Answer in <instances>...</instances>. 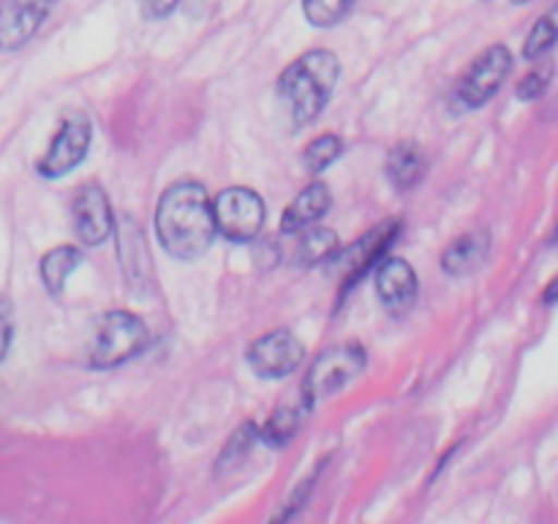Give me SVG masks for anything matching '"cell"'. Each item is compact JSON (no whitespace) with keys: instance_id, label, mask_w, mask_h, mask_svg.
I'll list each match as a JSON object with an SVG mask.
<instances>
[{"instance_id":"cell-11","label":"cell","mask_w":558,"mask_h":524,"mask_svg":"<svg viewBox=\"0 0 558 524\" xmlns=\"http://www.w3.org/2000/svg\"><path fill=\"white\" fill-rule=\"evenodd\" d=\"M71 218H74V233L82 246H101L114 229L107 191L98 183L80 186L71 200Z\"/></svg>"},{"instance_id":"cell-17","label":"cell","mask_w":558,"mask_h":524,"mask_svg":"<svg viewBox=\"0 0 558 524\" xmlns=\"http://www.w3.org/2000/svg\"><path fill=\"white\" fill-rule=\"evenodd\" d=\"M82 265V251L76 246H54L47 254L41 257V282L47 287L49 295H60L65 289V282H69L71 273Z\"/></svg>"},{"instance_id":"cell-9","label":"cell","mask_w":558,"mask_h":524,"mask_svg":"<svg viewBox=\"0 0 558 524\" xmlns=\"http://www.w3.org/2000/svg\"><path fill=\"white\" fill-rule=\"evenodd\" d=\"M303 355V342L289 327H276V331L256 338L245 358H248V366L254 369L256 377H262V380H281V377H289L298 369Z\"/></svg>"},{"instance_id":"cell-27","label":"cell","mask_w":558,"mask_h":524,"mask_svg":"<svg viewBox=\"0 0 558 524\" xmlns=\"http://www.w3.org/2000/svg\"><path fill=\"white\" fill-rule=\"evenodd\" d=\"M180 0H140V11L145 20H167L174 9H178Z\"/></svg>"},{"instance_id":"cell-19","label":"cell","mask_w":558,"mask_h":524,"mask_svg":"<svg viewBox=\"0 0 558 524\" xmlns=\"http://www.w3.org/2000/svg\"><path fill=\"white\" fill-rule=\"evenodd\" d=\"M298 240V260L303 265H319V262H327L338 251V235L336 229L319 227V224H311V227L300 229Z\"/></svg>"},{"instance_id":"cell-8","label":"cell","mask_w":558,"mask_h":524,"mask_svg":"<svg viewBox=\"0 0 558 524\" xmlns=\"http://www.w3.org/2000/svg\"><path fill=\"white\" fill-rule=\"evenodd\" d=\"M398 235H401V222L398 218H387L385 224H379L368 235L354 240L349 249L336 251L330 260H336V273L343 282V287H354V282H360L371 271V265L387 254V249L396 243Z\"/></svg>"},{"instance_id":"cell-23","label":"cell","mask_w":558,"mask_h":524,"mask_svg":"<svg viewBox=\"0 0 558 524\" xmlns=\"http://www.w3.org/2000/svg\"><path fill=\"white\" fill-rule=\"evenodd\" d=\"M556 44V11L550 9L548 14L539 16L537 25L532 27V33L526 36V44H523V55L529 60H543L545 55L554 49Z\"/></svg>"},{"instance_id":"cell-1","label":"cell","mask_w":558,"mask_h":524,"mask_svg":"<svg viewBox=\"0 0 558 524\" xmlns=\"http://www.w3.org/2000/svg\"><path fill=\"white\" fill-rule=\"evenodd\" d=\"M156 233L163 251L174 260L194 262L216 240V222L207 189L199 180H178L161 194L156 207Z\"/></svg>"},{"instance_id":"cell-6","label":"cell","mask_w":558,"mask_h":524,"mask_svg":"<svg viewBox=\"0 0 558 524\" xmlns=\"http://www.w3.org/2000/svg\"><path fill=\"white\" fill-rule=\"evenodd\" d=\"M90 140H93L90 118H87L82 109H74V112L65 115L63 123L58 126L52 142H49V147L44 151V156L38 158L36 172L47 180L63 178V175H69L71 169L80 167V164L85 162Z\"/></svg>"},{"instance_id":"cell-20","label":"cell","mask_w":558,"mask_h":524,"mask_svg":"<svg viewBox=\"0 0 558 524\" xmlns=\"http://www.w3.org/2000/svg\"><path fill=\"white\" fill-rule=\"evenodd\" d=\"M256 442H259V426L248 420V424L240 426V429L229 437L227 445H223L221 456H218V467H216L218 475L234 473V469L248 458V453L254 451Z\"/></svg>"},{"instance_id":"cell-16","label":"cell","mask_w":558,"mask_h":524,"mask_svg":"<svg viewBox=\"0 0 558 524\" xmlns=\"http://www.w3.org/2000/svg\"><path fill=\"white\" fill-rule=\"evenodd\" d=\"M387 180L396 191H412L420 180L428 172V158H425L423 147L414 142H398L390 153H387L385 164Z\"/></svg>"},{"instance_id":"cell-2","label":"cell","mask_w":558,"mask_h":524,"mask_svg":"<svg viewBox=\"0 0 558 524\" xmlns=\"http://www.w3.org/2000/svg\"><path fill=\"white\" fill-rule=\"evenodd\" d=\"M341 76V63L330 49H308L283 69L278 96L287 104L294 126H308L330 102Z\"/></svg>"},{"instance_id":"cell-3","label":"cell","mask_w":558,"mask_h":524,"mask_svg":"<svg viewBox=\"0 0 558 524\" xmlns=\"http://www.w3.org/2000/svg\"><path fill=\"white\" fill-rule=\"evenodd\" d=\"M147 347V325L140 314L125 309H112L98 317L93 327V342L87 349L90 369L107 371L129 364Z\"/></svg>"},{"instance_id":"cell-22","label":"cell","mask_w":558,"mask_h":524,"mask_svg":"<svg viewBox=\"0 0 558 524\" xmlns=\"http://www.w3.org/2000/svg\"><path fill=\"white\" fill-rule=\"evenodd\" d=\"M354 3L357 0H303V14L314 27H336L338 22L347 20Z\"/></svg>"},{"instance_id":"cell-26","label":"cell","mask_w":558,"mask_h":524,"mask_svg":"<svg viewBox=\"0 0 558 524\" xmlns=\"http://www.w3.org/2000/svg\"><path fill=\"white\" fill-rule=\"evenodd\" d=\"M311 489H314V475H311V478H305L303 484H300L298 489H294V495L287 500V508H283V511L278 513L276 519H292V516H298L300 508H303L305 500H308Z\"/></svg>"},{"instance_id":"cell-4","label":"cell","mask_w":558,"mask_h":524,"mask_svg":"<svg viewBox=\"0 0 558 524\" xmlns=\"http://www.w3.org/2000/svg\"><path fill=\"white\" fill-rule=\"evenodd\" d=\"M365 364H368L365 347H360V344H332L325 353L316 355L311 369L305 371L300 402L305 404V409H314L316 404L347 388L365 369Z\"/></svg>"},{"instance_id":"cell-12","label":"cell","mask_w":558,"mask_h":524,"mask_svg":"<svg viewBox=\"0 0 558 524\" xmlns=\"http://www.w3.org/2000/svg\"><path fill=\"white\" fill-rule=\"evenodd\" d=\"M54 5L58 0H0V52L25 47Z\"/></svg>"},{"instance_id":"cell-24","label":"cell","mask_w":558,"mask_h":524,"mask_svg":"<svg viewBox=\"0 0 558 524\" xmlns=\"http://www.w3.org/2000/svg\"><path fill=\"white\" fill-rule=\"evenodd\" d=\"M550 80H554V63H550V60L539 63L537 60V66L518 82L515 96L521 98V102H537V98L550 87Z\"/></svg>"},{"instance_id":"cell-13","label":"cell","mask_w":558,"mask_h":524,"mask_svg":"<svg viewBox=\"0 0 558 524\" xmlns=\"http://www.w3.org/2000/svg\"><path fill=\"white\" fill-rule=\"evenodd\" d=\"M376 293H379L381 306L392 314L409 311L420 293L417 271L401 257H381L379 271H376Z\"/></svg>"},{"instance_id":"cell-5","label":"cell","mask_w":558,"mask_h":524,"mask_svg":"<svg viewBox=\"0 0 558 524\" xmlns=\"http://www.w3.org/2000/svg\"><path fill=\"white\" fill-rule=\"evenodd\" d=\"M210 207L216 233H221L232 243H251L259 238L265 227V202L254 189H245V186L218 191L210 200Z\"/></svg>"},{"instance_id":"cell-15","label":"cell","mask_w":558,"mask_h":524,"mask_svg":"<svg viewBox=\"0 0 558 524\" xmlns=\"http://www.w3.org/2000/svg\"><path fill=\"white\" fill-rule=\"evenodd\" d=\"M332 205V194L322 180L305 186L298 196L287 205L281 216V233L283 235H298L300 229L311 227V224H319L327 216Z\"/></svg>"},{"instance_id":"cell-29","label":"cell","mask_w":558,"mask_h":524,"mask_svg":"<svg viewBox=\"0 0 558 524\" xmlns=\"http://www.w3.org/2000/svg\"><path fill=\"white\" fill-rule=\"evenodd\" d=\"M512 3H529V0H512Z\"/></svg>"},{"instance_id":"cell-7","label":"cell","mask_w":558,"mask_h":524,"mask_svg":"<svg viewBox=\"0 0 558 524\" xmlns=\"http://www.w3.org/2000/svg\"><path fill=\"white\" fill-rule=\"evenodd\" d=\"M512 69V52L505 44H494V47L483 49L477 58L472 60L466 71H463L461 82L456 87V102L463 109H477L488 104L490 98L499 93L501 82L510 76Z\"/></svg>"},{"instance_id":"cell-28","label":"cell","mask_w":558,"mask_h":524,"mask_svg":"<svg viewBox=\"0 0 558 524\" xmlns=\"http://www.w3.org/2000/svg\"><path fill=\"white\" fill-rule=\"evenodd\" d=\"M554 293H556V282H550L548 293H545V306H554Z\"/></svg>"},{"instance_id":"cell-14","label":"cell","mask_w":558,"mask_h":524,"mask_svg":"<svg viewBox=\"0 0 558 524\" xmlns=\"http://www.w3.org/2000/svg\"><path fill=\"white\" fill-rule=\"evenodd\" d=\"M490 254L488 229H474L452 240L441 254V271L452 278H463L477 273Z\"/></svg>"},{"instance_id":"cell-21","label":"cell","mask_w":558,"mask_h":524,"mask_svg":"<svg viewBox=\"0 0 558 524\" xmlns=\"http://www.w3.org/2000/svg\"><path fill=\"white\" fill-rule=\"evenodd\" d=\"M343 153V140L338 134H322L311 140L303 151V164L311 175H322L330 164H336Z\"/></svg>"},{"instance_id":"cell-10","label":"cell","mask_w":558,"mask_h":524,"mask_svg":"<svg viewBox=\"0 0 558 524\" xmlns=\"http://www.w3.org/2000/svg\"><path fill=\"white\" fill-rule=\"evenodd\" d=\"M118 257L120 271L129 278V287L136 295H150L156 289V271H153L147 238L134 216H123L118 222Z\"/></svg>"},{"instance_id":"cell-25","label":"cell","mask_w":558,"mask_h":524,"mask_svg":"<svg viewBox=\"0 0 558 524\" xmlns=\"http://www.w3.org/2000/svg\"><path fill=\"white\" fill-rule=\"evenodd\" d=\"M11 342H14V309H11L9 298L0 295V360L9 355Z\"/></svg>"},{"instance_id":"cell-18","label":"cell","mask_w":558,"mask_h":524,"mask_svg":"<svg viewBox=\"0 0 558 524\" xmlns=\"http://www.w3.org/2000/svg\"><path fill=\"white\" fill-rule=\"evenodd\" d=\"M305 404H281L276 413L267 418V424L259 429V440L270 448H283L287 442H292V437L298 434L300 420H303Z\"/></svg>"}]
</instances>
